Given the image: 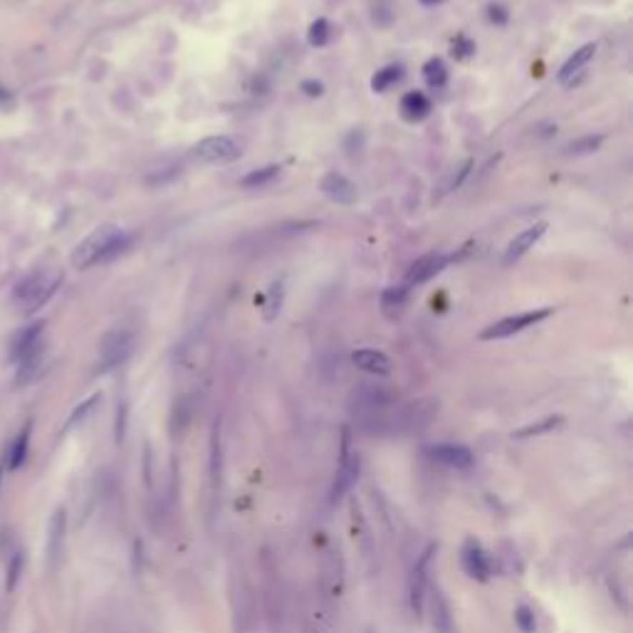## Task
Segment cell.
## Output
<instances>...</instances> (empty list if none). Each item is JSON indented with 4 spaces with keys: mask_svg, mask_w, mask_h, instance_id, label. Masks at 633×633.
I'll list each match as a JSON object with an SVG mask.
<instances>
[{
    "mask_svg": "<svg viewBox=\"0 0 633 633\" xmlns=\"http://www.w3.org/2000/svg\"><path fill=\"white\" fill-rule=\"evenodd\" d=\"M129 245V235L119 225H101L94 233H89L82 243L74 248L72 253V265L77 270H87L99 262H106L111 257H116Z\"/></svg>",
    "mask_w": 633,
    "mask_h": 633,
    "instance_id": "1",
    "label": "cell"
},
{
    "mask_svg": "<svg viewBox=\"0 0 633 633\" xmlns=\"http://www.w3.org/2000/svg\"><path fill=\"white\" fill-rule=\"evenodd\" d=\"M389 406H391V394L386 389H381V386L362 384L349 396V411H352V416L359 418L369 431H374L377 426L379 428L386 426Z\"/></svg>",
    "mask_w": 633,
    "mask_h": 633,
    "instance_id": "2",
    "label": "cell"
},
{
    "mask_svg": "<svg viewBox=\"0 0 633 633\" xmlns=\"http://www.w3.org/2000/svg\"><path fill=\"white\" fill-rule=\"evenodd\" d=\"M436 413H438L436 399H418L406 404L404 409H399L394 416L386 418V428L396 433H418L431 426Z\"/></svg>",
    "mask_w": 633,
    "mask_h": 633,
    "instance_id": "3",
    "label": "cell"
},
{
    "mask_svg": "<svg viewBox=\"0 0 633 633\" xmlns=\"http://www.w3.org/2000/svg\"><path fill=\"white\" fill-rule=\"evenodd\" d=\"M62 282V272H37V275L28 277L23 285L18 287V302L25 309H37L57 292Z\"/></svg>",
    "mask_w": 633,
    "mask_h": 633,
    "instance_id": "4",
    "label": "cell"
},
{
    "mask_svg": "<svg viewBox=\"0 0 633 633\" xmlns=\"http://www.w3.org/2000/svg\"><path fill=\"white\" fill-rule=\"evenodd\" d=\"M134 352V332L131 329H111L109 334H104L99 344V372H111L119 364H124L129 354Z\"/></svg>",
    "mask_w": 633,
    "mask_h": 633,
    "instance_id": "5",
    "label": "cell"
},
{
    "mask_svg": "<svg viewBox=\"0 0 633 633\" xmlns=\"http://www.w3.org/2000/svg\"><path fill=\"white\" fill-rule=\"evenodd\" d=\"M549 314H552V309L544 307V309H532V312H522V314L505 316V319H500V322H495V324L485 327V329L480 332V339L490 342V339H505V337L519 334V332H524L527 327L539 324V322L547 319Z\"/></svg>",
    "mask_w": 633,
    "mask_h": 633,
    "instance_id": "6",
    "label": "cell"
},
{
    "mask_svg": "<svg viewBox=\"0 0 633 633\" xmlns=\"http://www.w3.org/2000/svg\"><path fill=\"white\" fill-rule=\"evenodd\" d=\"M64 542H67V512L64 507H57L47 524V547H45V559L50 574H55L62 567L64 557Z\"/></svg>",
    "mask_w": 633,
    "mask_h": 633,
    "instance_id": "7",
    "label": "cell"
},
{
    "mask_svg": "<svg viewBox=\"0 0 633 633\" xmlns=\"http://www.w3.org/2000/svg\"><path fill=\"white\" fill-rule=\"evenodd\" d=\"M436 552V544H431L421 557L416 559L411 569V579H409V599H411V611L416 619L423 616V609H426V594H428V564H431V557Z\"/></svg>",
    "mask_w": 633,
    "mask_h": 633,
    "instance_id": "8",
    "label": "cell"
},
{
    "mask_svg": "<svg viewBox=\"0 0 633 633\" xmlns=\"http://www.w3.org/2000/svg\"><path fill=\"white\" fill-rule=\"evenodd\" d=\"M193 156L206 164H225L240 156V146L230 136H206L193 146Z\"/></svg>",
    "mask_w": 633,
    "mask_h": 633,
    "instance_id": "9",
    "label": "cell"
},
{
    "mask_svg": "<svg viewBox=\"0 0 633 633\" xmlns=\"http://www.w3.org/2000/svg\"><path fill=\"white\" fill-rule=\"evenodd\" d=\"M460 562H463V569L470 579L485 584L487 579L492 577V564L487 552L480 547V542L475 539H465L463 552H460Z\"/></svg>",
    "mask_w": 633,
    "mask_h": 633,
    "instance_id": "10",
    "label": "cell"
},
{
    "mask_svg": "<svg viewBox=\"0 0 633 633\" xmlns=\"http://www.w3.org/2000/svg\"><path fill=\"white\" fill-rule=\"evenodd\" d=\"M428 455H431V460H436V463H441L450 470H470L475 465V455L470 453V448L458 445V443L431 445V448H428Z\"/></svg>",
    "mask_w": 633,
    "mask_h": 633,
    "instance_id": "11",
    "label": "cell"
},
{
    "mask_svg": "<svg viewBox=\"0 0 633 633\" xmlns=\"http://www.w3.org/2000/svg\"><path fill=\"white\" fill-rule=\"evenodd\" d=\"M359 470H362V460H359L357 453H352V450L347 448V436H344V453H342L339 470H337L334 485H332V502L342 500V497L352 490L359 477Z\"/></svg>",
    "mask_w": 633,
    "mask_h": 633,
    "instance_id": "12",
    "label": "cell"
},
{
    "mask_svg": "<svg viewBox=\"0 0 633 633\" xmlns=\"http://www.w3.org/2000/svg\"><path fill=\"white\" fill-rule=\"evenodd\" d=\"M450 260H453V257L443 255V253H431V255L418 257V260L409 267V272H406V285H421V282H428L431 277H436Z\"/></svg>",
    "mask_w": 633,
    "mask_h": 633,
    "instance_id": "13",
    "label": "cell"
},
{
    "mask_svg": "<svg viewBox=\"0 0 633 633\" xmlns=\"http://www.w3.org/2000/svg\"><path fill=\"white\" fill-rule=\"evenodd\" d=\"M428 597V616H431L433 633H455V621L450 614V604L441 589H431Z\"/></svg>",
    "mask_w": 633,
    "mask_h": 633,
    "instance_id": "14",
    "label": "cell"
},
{
    "mask_svg": "<svg viewBox=\"0 0 633 633\" xmlns=\"http://www.w3.org/2000/svg\"><path fill=\"white\" fill-rule=\"evenodd\" d=\"M319 189L329 201L342 203V206H352V203L357 201V186H354L344 174H337V171H329V174L322 179Z\"/></svg>",
    "mask_w": 633,
    "mask_h": 633,
    "instance_id": "15",
    "label": "cell"
},
{
    "mask_svg": "<svg viewBox=\"0 0 633 633\" xmlns=\"http://www.w3.org/2000/svg\"><path fill=\"white\" fill-rule=\"evenodd\" d=\"M544 233H547V223H534L529 225V228H524L522 233L514 235L505 250V265H512V262L519 260L529 248H534V243H537Z\"/></svg>",
    "mask_w": 633,
    "mask_h": 633,
    "instance_id": "16",
    "label": "cell"
},
{
    "mask_svg": "<svg viewBox=\"0 0 633 633\" xmlns=\"http://www.w3.org/2000/svg\"><path fill=\"white\" fill-rule=\"evenodd\" d=\"M352 362L357 369L374 374V377H386L391 372V359L384 352H377V349H359V352L352 354Z\"/></svg>",
    "mask_w": 633,
    "mask_h": 633,
    "instance_id": "17",
    "label": "cell"
},
{
    "mask_svg": "<svg viewBox=\"0 0 633 633\" xmlns=\"http://www.w3.org/2000/svg\"><path fill=\"white\" fill-rule=\"evenodd\" d=\"M594 52H597V45H594V42H587L584 47H579L569 60L564 62V67L559 69V82H569L572 77H577V74L589 64V60L594 57Z\"/></svg>",
    "mask_w": 633,
    "mask_h": 633,
    "instance_id": "18",
    "label": "cell"
},
{
    "mask_svg": "<svg viewBox=\"0 0 633 633\" xmlns=\"http://www.w3.org/2000/svg\"><path fill=\"white\" fill-rule=\"evenodd\" d=\"M406 299H409V287L406 285L386 287L381 292V312L386 316H399L406 307Z\"/></svg>",
    "mask_w": 633,
    "mask_h": 633,
    "instance_id": "19",
    "label": "cell"
},
{
    "mask_svg": "<svg viewBox=\"0 0 633 633\" xmlns=\"http://www.w3.org/2000/svg\"><path fill=\"white\" fill-rule=\"evenodd\" d=\"M431 111V99L423 92H409L401 99V114L409 121H421Z\"/></svg>",
    "mask_w": 633,
    "mask_h": 633,
    "instance_id": "20",
    "label": "cell"
},
{
    "mask_svg": "<svg viewBox=\"0 0 633 633\" xmlns=\"http://www.w3.org/2000/svg\"><path fill=\"white\" fill-rule=\"evenodd\" d=\"M562 423H564V416H559V413H554V416H544V418H539V421L527 423L524 428L514 431L512 438H514V441H527V438H534V436H544V433L559 428Z\"/></svg>",
    "mask_w": 633,
    "mask_h": 633,
    "instance_id": "21",
    "label": "cell"
},
{
    "mask_svg": "<svg viewBox=\"0 0 633 633\" xmlns=\"http://www.w3.org/2000/svg\"><path fill=\"white\" fill-rule=\"evenodd\" d=\"M277 176H280V166L270 164V166H262V169L250 171L248 176H243V179H240V186H243V189H262V186L272 184Z\"/></svg>",
    "mask_w": 633,
    "mask_h": 633,
    "instance_id": "22",
    "label": "cell"
},
{
    "mask_svg": "<svg viewBox=\"0 0 633 633\" xmlns=\"http://www.w3.org/2000/svg\"><path fill=\"white\" fill-rule=\"evenodd\" d=\"M282 297H285V289H282V282H272L270 289H267V297L262 299V319L270 324V322L277 319L282 309Z\"/></svg>",
    "mask_w": 633,
    "mask_h": 633,
    "instance_id": "23",
    "label": "cell"
},
{
    "mask_svg": "<svg viewBox=\"0 0 633 633\" xmlns=\"http://www.w3.org/2000/svg\"><path fill=\"white\" fill-rule=\"evenodd\" d=\"M28 448H30V426H25L23 431L18 433L15 443L10 445V453H8V468L10 470H18L20 465L25 463V458H28Z\"/></svg>",
    "mask_w": 633,
    "mask_h": 633,
    "instance_id": "24",
    "label": "cell"
},
{
    "mask_svg": "<svg viewBox=\"0 0 633 633\" xmlns=\"http://www.w3.org/2000/svg\"><path fill=\"white\" fill-rule=\"evenodd\" d=\"M423 77H426L428 87H433V89L445 87V82H448V69H445L443 60H438V57L428 60L426 67H423Z\"/></svg>",
    "mask_w": 633,
    "mask_h": 633,
    "instance_id": "25",
    "label": "cell"
},
{
    "mask_svg": "<svg viewBox=\"0 0 633 633\" xmlns=\"http://www.w3.org/2000/svg\"><path fill=\"white\" fill-rule=\"evenodd\" d=\"M223 455H221V428H213V436H211V480L213 487L221 482V473H223Z\"/></svg>",
    "mask_w": 633,
    "mask_h": 633,
    "instance_id": "26",
    "label": "cell"
},
{
    "mask_svg": "<svg viewBox=\"0 0 633 633\" xmlns=\"http://www.w3.org/2000/svg\"><path fill=\"white\" fill-rule=\"evenodd\" d=\"M401 74H404V72H401L399 64H389V67L379 69V72L372 77V89H374V92H386V89H389L391 84L399 82Z\"/></svg>",
    "mask_w": 633,
    "mask_h": 633,
    "instance_id": "27",
    "label": "cell"
},
{
    "mask_svg": "<svg viewBox=\"0 0 633 633\" xmlns=\"http://www.w3.org/2000/svg\"><path fill=\"white\" fill-rule=\"evenodd\" d=\"M332 35V25L327 18H316L312 25H309V32H307V42L312 47H322L327 45V40H329Z\"/></svg>",
    "mask_w": 633,
    "mask_h": 633,
    "instance_id": "28",
    "label": "cell"
},
{
    "mask_svg": "<svg viewBox=\"0 0 633 633\" xmlns=\"http://www.w3.org/2000/svg\"><path fill=\"white\" fill-rule=\"evenodd\" d=\"M602 144H604L602 134H597V136L592 134V136H582L577 139V141L567 144V154H574V156H579V154H594Z\"/></svg>",
    "mask_w": 633,
    "mask_h": 633,
    "instance_id": "29",
    "label": "cell"
},
{
    "mask_svg": "<svg viewBox=\"0 0 633 633\" xmlns=\"http://www.w3.org/2000/svg\"><path fill=\"white\" fill-rule=\"evenodd\" d=\"M514 624L522 633H534L537 631V619H534V611L527 609V606H517L514 609Z\"/></svg>",
    "mask_w": 633,
    "mask_h": 633,
    "instance_id": "30",
    "label": "cell"
},
{
    "mask_svg": "<svg viewBox=\"0 0 633 633\" xmlns=\"http://www.w3.org/2000/svg\"><path fill=\"white\" fill-rule=\"evenodd\" d=\"M96 404H99V394L89 396V399L84 401V404H79L77 409H74L72 416H69V421H67V428H74V426H79V423H82L84 418H87L89 413H92V411L96 409Z\"/></svg>",
    "mask_w": 633,
    "mask_h": 633,
    "instance_id": "31",
    "label": "cell"
},
{
    "mask_svg": "<svg viewBox=\"0 0 633 633\" xmlns=\"http://www.w3.org/2000/svg\"><path fill=\"white\" fill-rule=\"evenodd\" d=\"M20 574H23V554H13V559H10V567H8V582H5V589L8 592H13L15 587H18V579Z\"/></svg>",
    "mask_w": 633,
    "mask_h": 633,
    "instance_id": "32",
    "label": "cell"
},
{
    "mask_svg": "<svg viewBox=\"0 0 633 633\" xmlns=\"http://www.w3.org/2000/svg\"><path fill=\"white\" fill-rule=\"evenodd\" d=\"M475 52V42L468 40L465 35H458L453 40V55L458 57V60H465V57H470Z\"/></svg>",
    "mask_w": 633,
    "mask_h": 633,
    "instance_id": "33",
    "label": "cell"
},
{
    "mask_svg": "<svg viewBox=\"0 0 633 633\" xmlns=\"http://www.w3.org/2000/svg\"><path fill=\"white\" fill-rule=\"evenodd\" d=\"M470 166H473V164H470V161H465V164L458 169V174H453V176H450V179H448V184H443V191H453V189H458V186L463 184L465 176H468Z\"/></svg>",
    "mask_w": 633,
    "mask_h": 633,
    "instance_id": "34",
    "label": "cell"
},
{
    "mask_svg": "<svg viewBox=\"0 0 633 633\" xmlns=\"http://www.w3.org/2000/svg\"><path fill=\"white\" fill-rule=\"evenodd\" d=\"M487 18H490L495 25H505L507 23V10L502 8L500 3H492L490 8H487Z\"/></svg>",
    "mask_w": 633,
    "mask_h": 633,
    "instance_id": "35",
    "label": "cell"
},
{
    "mask_svg": "<svg viewBox=\"0 0 633 633\" xmlns=\"http://www.w3.org/2000/svg\"><path fill=\"white\" fill-rule=\"evenodd\" d=\"M302 92L309 94V96H319L322 92H324V87H322V82H314V79H304Z\"/></svg>",
    "mask_w": 633,
    "mask_h": 633,
    "instance_id": "36",
    "label": "cell"
},
{
    "mask_svg": "<svg viewBox=\"0 0 633 633\" xmlns=\"http://www.w3.org/2000/svg\"><path fill=\"white\" fill-rule=\"evenodd\" d=\"M423 5H438V3H443V0H421Z\"/></svg>",
    "mask_w": 633,
    "mask_h": 633,
    "instance_id": "37",
    "label": "cell"
}]
</instances>
